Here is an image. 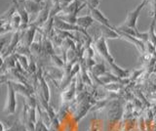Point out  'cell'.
<instances>
[{
  "label": "cell",
  "instance_id": "1",
  "mask_svg": "<svg viewBox=\"0 0 156 131\" xmlns=\"http://www.w3.org/2000/svg\"><path fill=\"white\" fill-rule=\"evenodd\" d=\"M148 1L149 0H141V2L138 6L128 13V16H127L126 20L116 28H118V30H121V28H133V30H138V27H136V22H138L139 16L141 10L144 8V6L147 4Z\"/></svg>",
  "mask_w": 156,
  "mask_h": 131
},
{
  "label": "cell",
  "instance_id": "2",
  "mask_svg": "<svg viewBox=\"0 0 156 131\" xmlns=\"http://www.w3.org/2000/svg\"><path fill=\"white\" fill-rule=\"evenodd\" d=\"M94 46L95 49L97 50V52L99 53L100 56L104 59L108 65H112L114 64V58L110 55V53L108 51V48H107V43H106V39L105 37L100 36L95 39L94 41Z\"/></svg>",
  "mask_w": 156,
  "mask_h": 131
},
{
  "label": "cell",
  "instance_id": "3",
  "mask_svg": "<svg viewBox=\"0 0 156 131\" xmlns=\"http://www.w3.org/2000/svg\"><path fill=\"white\" fill-rule=\"evenodd\" d=\"M76 95V79L73 78V80L70 82V84L66 86L65 90L61 94V108H66L69 106V104L72 102V100L75 98Z\"/></svg>",
  "mask_w": 156,
  "mask_h": 131
},
{
  "label": "cell",
  "instance_id": "4",
  "mask_svg": "<svg viewBox=\"0 0 156 131\" xmlns=\"http://www.w3.org/2000/svg\"><path fill=\"white\" fill-rule=\"evenodd\" d=\"M38 31V27H36L33 25H29L24 30H20V43L28 48H30L31 44L34 42V37H35L36 31Z\"/></svg>",
  "mask_w": 156,
  "mask_h": 131
},
{
  "label": "cell",
  "instance_id": "5",
  "mask_svg": "<svg viewBox=\"0 0 156 131\" xmlns=\"http://www.w3.org/2000/svg\"><path fill=\"white\" fill-rule=\"evenodd\" d=\"M17 101H16V91H15L11 82L7 81V101L5 105L4 111L9 115H13L16 111Z\"/></svg>",
  "mask_w": 156,
  "mask_h": 131
},
{
  "label": "cell",
  "instance_id": "6",
  "mask_svg": "<svg viewBox=\"0 0 156 131\" xmlns=\"http://www.w3.org/2000/svg\"><path fill=\"white\" fill-rule=\"evenodd\" d=\"M54 27L57 30H61V31H75V32H80V33H84L86 35H89L88 32L81 28L80 27H78L77 25H71V24H68L62 21L61 19H58V17H55L54 19Z\"/></svg>",
  "mask_w": 156,
  "mask_h": 131
},
{
  "label": "cell",
  "instance_id": "7",
  "mask_svg": "<svg viewBox=\"0 0 156 131\" xmlns=\"http://www.w3.org/2000/svg\"><path fill=\"white\" fill-rule=\"evenodd\" d=\"M51 8H52V5L49 6L48 2H45V4H44V6L42 7L40 12H39V14L37 15V17L34 19V21H32L29 25H33L38 28L41 27L44 24L49 20V18H50Z\"/></svg>",
  "mask_w": 156,
  "mask_h": 131
},
{
  "label": "cell",
  "instance_id": "8",
  "mask_svg": "<svg viewBox=\"0 0 156 131\" xmlns=\"http://www.w3.org/2000/svg\"><path fill=\"white\" fill-rule=\"evenodd\" d=\"M20 1L22 2V4L23 5V8L26 9V11L28 13V15L34 16L35 18L37 17L39 12H40V10L46 2V1H44L42 3H39V2L34 1V0H20Z\"/></svg>",
  "mask_w": 156,
  "mask_h": 131
},
{
  "label": "cell",
  "instance_id": "9",
  "mask_svg": "<svg viewBox=\"0 0 156 131\" xmlns=\"http://www.w3.org/2000/svg\"><path fill=\"white\" fill-rule=\"evenodd\" d=\"M20 39H21V36H20V31L13 32L12 38H11V40H10V42H9L7 48L1 54V60L2 61L5 59V58H7V57L14 54L15 51H16V49H17L18 45H19V43H20Z\"/></svg>",
  "mask_w": 156,
  "mask_h": 131
},
{
  "label": "cell",
  "instance_id": "10",
  "mask_svg": "<svg viewBox=\"0 0 156 131\" xmlns=\"http://www.w3.org/2000/svg\"><path fill=\"white\" fill-rule=\"evenodd\" d=\"M97 31L99 32L98 35V37L102 36L105 37V39L109 38V39H116V38H120L119 35L117 33V31H115V27H109L106 26H102V25H99L97 27Z\"/></svg>",
  "mask_w": 156,
  "mask_h": 131
},
{
  "label": "cell",
  "instance_id": "11",
  "mask_svg": "<svg viewBox=\"0 0 156 131\" xmlns=\"http://www.w3.org/2000/svg\"><path fill=\"white\" fill-rule=\"evenodd\" d=\"M89 8V11H90V15L91 17L94 19V21H96L99 25H102V26H106V27H113L110 26L108 19H107L104 14H102L99 8H94V7H88Z\"/></svg>",
  "mask_w": 156,
  "mask_h": 131
},
{
  "label": "cell",
  "instance_id": "12",
  "mask_svg": "<svg viewBox=\"0 0 156 131\" xmlns=\"http://www.w3.org/2000/svg\"><path fill=\"white\" fill-rule=\"evenodd\" d=\"M8 81L11 82V84L13 85L15 91H16V93L21 94L26 99L27 98H29L30 96H32V93H34L32 90H30L27 85H24L23 83H20V82H15V81H11V80H8Z\"/></svg>",
  "mask_w": 156,
  "mask_h": 131
},
{
  "label": "cell",
  "instance_id": "13",
  "mask_svg": "<svg viewBox=\"0 0 156 131\" xmlns=\"http://www.w3.org/2000/svg\"><path fill=\"white\" fill-rule=\"evenodd\" d=\"M29 49H30L31 56L35 59L36 62H38L42 55V36H41V39L39 41H34Z\"/></svg>",
  "mask_w": 156,
  "mask_h": 131
},
{
  "label": "cell",
  "instance_id": "14",
  "mask_svg": "<svg viewBox=\"0 0 156 131\" xmlns=\"http://www.w3.org/2000/svg\"><path fill=\"white\" fill-rule=\"evenodd\" d=\"M45 71L47 72V75L53 79H62L63 75H65V71L63 69H58V67H55L53 66L46 67Z\"/></svg>",
  "mask_w": 156,
  "mask_h": 131
},
{
  "label": "cell",
  "instance_id": "15",
  "mask_svg": "<svg viewBox=\"0 0 156 131\" xmlns=\"http://www.w3.org/2000/svg\"><path fill=\"white\" fill-rule=\"evenodd\" d=\"M94 24V19L91 17V15H88V16H82V17H78L77 18V23L76 25L78 27H80L83 30H87L91 26H93Z\"/></svg>",
  "mask_w": 156,
  "mask_h": 131
},
{
  "label": "cell",
  "instance_id": "16",
  "mask_svg": "<svg viewBox=\"0 0 156 131\" xmlns=\"http://www.w3.org/2000/svg\"><path fill=\"white\" fill-rule=\"evenodd\" d=\"M110 69H111V74L115 75L116 76H118L119 78H127V77H129V74L130 71L128 70H124L120 67L119 66H117L115 63L112 65H109Z\"/></svg>",
  "mask_w": 156,
  "mask_h": 131
},
{
  "label": "cell",
  "instance_id": "17",
  "mask_svg": "<svg viewBox=\"0 0 156 131\" xmlns=\"http://www.w3.org/2000/svg\"><path fill=\"white\" fill-rule=\"evenodd\" d=\"M155 24H156V18H152V21L148 28V41L156 48V32H155Z\"/></svg>",
  "mask_w": 156,
  "mask_h": 131
},
{
  "label": "cell",
  "instance_id": "18",
  "mask_svg": "<svg viewBox=\"0 0 156 131\" xmlns=\"http://www.w3.org/2000/svg\"><path fill=\"white\" fill-rule=\"evenodd\" d=\"M50 61H51V66L55 67H58V69H65V67H66L65 61L57 54H52L50 56Z\"/></svg>",
  "mask_w": 156,
  "mask_h": 131
},
{
  "label": "cell",
  "instance_id": "19",
  "mask_svg": "<svg viewBox=\"0 0 156 131\" xmlns=\"http://www.w3.org/2000/svg\"><path fill=\"white\" fill-rule=\"evenodd\" d=\"M90 72H91V74L94 75L95 76H97V77L101 76L102 75H105V72H106L105 64H96V65L90 70Z\"/></svg>",
  "mask_w": 156,
  "mask_h": 131
},
{
  "label": "cell",
  "instance_id": "20",
  "mask_svg": "<svg viewBox=\"0 0 156 131\" xmlns=\"http://www.w3.org/2000/svg\"><path fill=\"white\" fill-rule=\"evenodd\" d=\"M58 19H61L62 21L71 24V25H76L77 23V15H74V14H69V15H58L57 16Z\"/></svg>",
  "mask_w": 156,
  "mask_h": 131
},
{
  "label": "cell",
  "instance_id": "21",
  "mask_svg": "<svg viewBox=\"0 0 156 131\" xmlns=\"http://www.w3.org/2000/svg\"><path fill=\"white\" fill-rule=\"evenodd\" d=\"M151 9L149 12V16L152 18H156V0H149Z\"/></svg>",
  "mask_w": 156,
  "mask_h": 131
},
{
  "label": "cell",
  "instance_id": "22",
  "mask_svg": "<svg viewBox=\"0 0 156 131\" xmlns=\"http://www.w3.org/2000/svg\"><path fill=\"white\" fill-rule=\"evenodd\" d=\"M74 1L75 0H58V6H60L62 10H63V9L66 8L68 5H70V4Z\"/></svg>",
  "mask_w": 156,
  "mask_h": 131
},
{
  "label": "cell",
  "instance_id": "23",
  "mask_svg": "<svg viewBox=\"0 0 156 131\" xmlns=\"http://www.w3.org/2000/svg\"><path fill=\"white\" fill-rule=\"evenodd\" d=\"M85 2L87 3L88 7H94V8H98L100 6L101 0H85Z\"/></svg>",
  "mask_w": 156,
  "mask_h": 131
},
{
  "label": "cell",
  "instance_id": "24",
  "mask_svg": "<svg viewBox=\"0 0 156 131\" xmlns=\"http://www.w3.org/2000/svg\"><path fill=\"white\" fill-rule=\"evenodd\" d=\"M98 130H99L98 129V126L95 123H91L89 127H88L87 131H98Z\"/></svg>",
  "mask_w": 156,
  "mask_h": 131
},
{
  "label": "cell",
  "instance_id": "25",
  "mask_svg": "<svg viewBox=\"0 0 156 131\" xmlns=\"http://www.w3.org/2000/svg\"><path fill=\"white\" fill-rule=\"evenodd\" d=\"M51 1V4L53 7H57V8H60V6H58V0H50ZM61 9V8H60ZM62 10V9H61ZM62 12V11H61Z\"/></svg>",
  "mask_w": 156,
  "mask_h": 131
},
{
  "label": "cell",
  "instance_id": "26",
  "mask_svg": "<svg viewBox=\"0 0 156 131\" xmlns=\"http://www.w3.org/2000/svg\"><path fill=\"white\" fill-rule=\"evenodd\" d=\"M34 1H36V2H39V3H42V2H44L45 0H34Z\"/></svg>",
  "mask_w": 156,
  "mask_h": 131
}]
</instances>
